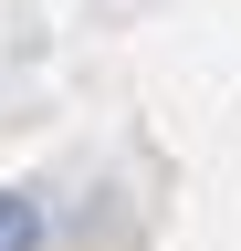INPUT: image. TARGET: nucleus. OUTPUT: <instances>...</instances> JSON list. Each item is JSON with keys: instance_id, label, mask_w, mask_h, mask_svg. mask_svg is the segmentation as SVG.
Masks as SVG:
<instances>
[{"instance_id": "1", "label": "nucleus", "mask_w": 241, "mask_h": 251, "mask_svg": "<svg viewBox=\"0 0 241 251\" xmlns=\"http://www.w3.org/2000/svg\"><path fill=\"white\" fill-rule=\"evenodd\" d=\"M32 241H42V199L0 188V251H32Z\"/></svg>"}]
</instances>
